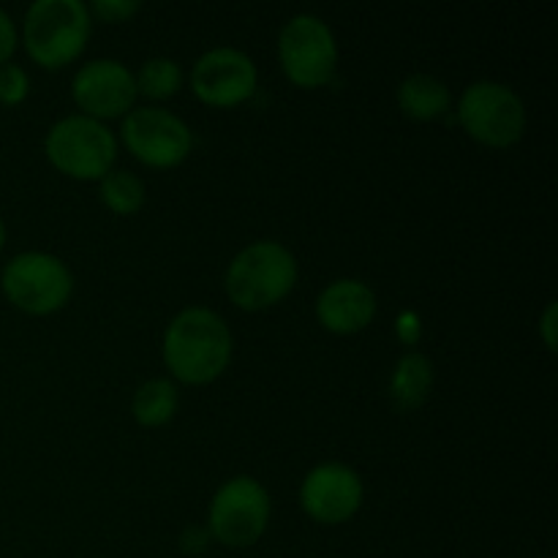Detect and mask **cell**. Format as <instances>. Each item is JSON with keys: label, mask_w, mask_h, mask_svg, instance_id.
I'll return each instance as SVG.
<instances>
[{"label": "cell", "mask_w": 558, "mask_h": 558, "mask_svg": "<svg viewBox=\"0 0 558 558\" xmlns=\"http://www.w3.org/2000/svg\"><path fill=\"white\" fill-rule=\"evenodd\" d=\"M272 501L265 485L248 474L227 480L207 507V534L227 548H251L267 532Z\"/></svg>", "instance_id": "cell-6"}, {"label": "cell", "mask_w": 558, "mask_h": 558, "mask_svg": "<svg viewBox=\"0 0 558 558\" xmlns=\"http://www.w3.org/2000/svg\"><path fill=\"white\" fill-rule=\"evenodd\" d=\"M278 60L294 87H325L338 69L336 33L322 16L294 14L278 33Z\"/></svg>", "instance_id": "cell-8"}, {"label": "cell", "mask_w": 558, "mask_h": 558, "mask_svg": "<svg viewBox=\"0 0 558 558\" xmlns=\"http://www.w3.org/2000/svg\"><path fill=\"white\" fill-rule=\"evenodd\" d=\"M123 145L150 169H174L194 150V134L180 114L163 107H134L123 118Z\"/></svg>", "instance_id": "cell-9"}, {"label": "cell", "mask_w": 558, "mask_h": 558, "mask_svg": "<svg viewBox=\"0 0 558 558\" xmlns=\"http://www.w3.org/2000/svg\"><path fill=\"white\" fill-rule=\"evenodd\" d=\"M434 387V363L423 352H403L390 374V401L398 412H414L423 407Z\"/></svg>", "instance_id": "cell-14"}, {"label": "cell", "mask_w": 558, "mask_h": 558, "mask_svg": "<svg viewBox=\"0 0 558 558\" xmlns=\"http://www.w3.org/2000/svg\"><path fill=\"white\" fill-rule=\"evenodd\" d=\"M398 107L412 120H436L450 109V87L430 74H412L398 85Z\"/></svg>", "instance_id": "cell-15"}, {"label": "cell", "mask_w": 558, "mask_h": 558, "mask_svg": "<svg viewBox=\"0 0 558 558\" xmlns=\"http://www.w3.org/2000/svg\"><path fill=\"white\" fill-rule=\"evenodd\" d=\"M420 338V322L414 314H407L401 316V341L407 343V347H412V343H417Z\"/></svg>", "instance_id": "cell-24"}, {"label": "cell", "mask_w": 558, "mask_h": 558, "mask_svg": "<svg viewBox=\"0 0 558 558\" xmlns=\"http://www.w3.org/2000/svg\"><path fill=\"white\" fill-rule=\"evenodd\" d=\"M180 407V392L174 381L169 379H147L145 385L136 387L134 401H131V414L142 428H161L172 423Z\"/></svg>", "instance_id": "cell-16"}, {"label": "cell", "mask_w": 558, "mask_h": 558, "mask_svg": "<svg viewBox=\"0 0 558 558\" xmlns=\"http://www.w3.org/2000/svg\"><path fill=\"white\" fill-rule=\"evenodd\" d=\"M298 259L278 240H256L234 254L223 272V292L240 311L259 314L272 308L298 287Z\"/></svg>", "instance_id": "cell-2"}, {"label": "cell", "mask_w": 558, "mask_h": 558, "mask_svg": "<svg viewBox=\"0 0 558 558\" xmlns=\"http://www.w3.org/2000/svg\"><path fill=\"white\" fill-rule=\"evenodd\" d=\"M234 338L221 314L202 305H189L169 322L163 332V365L178 381L191 387L221 379L232 363Z\"/></svg>", "instance_id": "cell-1"}, {"label": "cell", "mask_w": 558, "mask_h": 558, "mask_svg": "<svg viewBox=\"0 0 558 558\" xmlns=\"http://www.w3.org/2000/svg\"><path fill=\"white\" fill-rule=\"evenodd\" d=\"M31 93V76L22 65L5 63L0 65V104L3 107H20Z\"/></svg>", "instance_id": "cell-19"}, {"label": "cell", "mask_w": 558, "mask_h": 558, "mask_svg": "<svg viewBox=\"0 0 558 558\" xmlns=\"http://www.w3.org/2000/svg\"><path fill=\"white\" fill-rule=\"evenodd\" d=\"M136 96L140 90H136L134 71L112 58L90 60L71 80V98L80 107V114L101 123L125 118L134 109Z\"/></svg>", "instance_id": "cell-11"}, {"label": "cell", "mask_w": 558, "mask_h": 558, "mask_svg": "<svg viewBox=\"0 0 558 558\" xmlns=\"http://www.w3.org/2000/svg\"><path fill=\"white\" fill-rule=\"evenodd\" d=\"M98 196H101L104 207L114 216H136L145 207L147 191L140 174L114 167L98 180Z\"/></svg>", "instance_id": "cell-17"}, {"label": "cell", "mask_w": 558, "mask_h": 558, "mask_svg": "<svg viewBox=\"0 0 558 558\" xmlns=\"http://www.w3.org/2000/svg\"><path fill=\"white\" fill-rule=\"evenodd\" d=\"M363 480L352 466L338 461L311 469L300 485V507L311 521L322 526H338L352 521L363 507Z\"/></svg>", "instance_id": "cell-12"}, {"label": "cell", "mask_w": 558, "mask_h": 558, "mask_svg": "<svg viewBox=\"0 0 558 558\" xmlns=\"http://www.w3.org/2000/svg\"><path fill=\"white\" fill-rule=\"evenodd\" d=\"M47 161L60 174L82 183H98L118 158V136L101 120L87 114H65L49 125L44 136Z\"/></svg>", "instance_id": "cell-4"}, {"label": "cell", "mask_w": 558, "mask_h": 558, "mask_svg": "<svg viewBox=\"0 0 558 558\" xmlns=\"http://www.w3.org/2000/svg\"><path fill=\"white\" fill-rule=\"evenodd\" d=\"M376 294L360 278H338L316 298V319L332 336H357L374 322Z\"/></svg>", "instance_id": "cell-13"}, {"label": "cell", "mask_w": 558, "mask_h": 558, "mask_svg": "<svg viewBox=\"0 0 558 558\" xmlns=\"http://www.w3.org/2000/svg\"><path fill=\"white\" fill-rule=\"evenodd\" d=\"M458 123L485 147H512L526 134L523 98L505 82H472L458 98Z\"/></svg>", "instance_id": "cell-7"}, {"label": "cell", "mask_w": 558, "mask_h": 558, "mask_svg": "<svg viewBox=\"0 0 558 558\" xmlns=\"http://www.w3.org/2000/svg\"><path fill=\"white\" fill-rule=\"evenodd\" d=\"M539 336H543L545 349H548V352H554L556 349V303L554 300L545 305L543 316H539Z\"/></svg>", "instance_id": "cell-23"}, {"label": "cell", "mask_w": 558, "mask_h": 558, "mask_svg": "<svg viewBox=\"0 0 558 558\" xmlns=\"http://www.w3.org/2000/svg\"><path fill=\"white\" fill-rule=\"evenodd\" d=\"M90 27V9L82 0H36L22 20V44L33 63L58 71L85 52Z\"/></svg>", "instance_id": "cell-3"}, {"label": "cell", "mask_w": 558, "mask_h": 558, "mask_svg": "<svg viewBox=\"0 0 558 558\" xmlns=\"http://www.w3.org/2000/svg\"><path fill=\"white\" fill-rule=\"evenodd\" d=\"M3 298L27 316L58 314L74 294V276L60 256L47 251H22L0 272Z\"/></svg>", "instance_id": "cell-5"}, {"label": "cell", "mask_w": 558, "mask_h": 558, "mask_svg": "<svg viewBox=\"0 0 558 558\" xmlns=\"http://www.w3.org/2000/svg\"><path fill=\"white\" fill-rule=\"evenodd\" d=\"M16 47H20V33H16L14 20L9 16V11L0 9V65L11 63Z\"/></svg>", "instance_id": "cell-21"}, {"label": "cell", "mask_w": 558, "mask_h": 558, "mask_svg": "<svg viewBox=\"0 0 558 558\" xmlns=\"http://www.w3.org/2000/svg\"><path fill=\"white\" fill-rule=\"evenodd\" d=\"M207 543H210V534H207V529L202 526H189L183 532V537H180V548H183V554H202V550L207 548Z\"/></svg>", "instance_id": "cell-22"}, {"label": "cell", "mask_w": 558, "mask_h": 558, "mask_svg": "<svg viewBox=\"0 0 558 558\" xmlns=\"http://www.w3.org/2000/svg\"><path fill=\"white\" fill-rule=\"evenodd\" d=\"M259 87V69L248 52L238 47H213L191 69V90L202 104L216 109H234L254 98Z\"/></svg>", "instance_id": "cell-10"}, {"label": "cell", "mask_w": 558, "mask_h": 558, "mask_svg": "<svg viewBox=\"0 0 558 558\" xmlns=\"http://www.w3.org/2000/svg\"><path fill=\"white\" fill-rule=\"evenodd\" d=\"M3 245H5V223L3 218H0V251H3Z\"/></svg>", "instance_id": "cell-25"}, {"label": "cell", "mask_w": 558, "mask_h": 558, "mask_svg": "<svg viewBox=\"0 0 558 558\" xmlns=\"http://www.w3.org/2000/svg\"><path fill=\"white\" fill-rule=\"evenodd\" d=\"M87 9H90V16H98L109 25H118V22H129L131 16L140 14L142 5L136 0H96Z\"/></svg>", "instance_id": "cell-20"}, {"label": "cell", "mask_w": 558, "mask_h": 558, "mask_svg": "<svg viewBox=\"0 0 558 558\" xmlns=\"http://www.w3.org/2000/svg\"><path fill=\"white\" fill-rule=\"evenodd\" d=\"M136 90L153 101H167L183 87V65L172 58H150L134 74Z\"/></svg>", "instance_id": "cell-18"}]
</instances>
